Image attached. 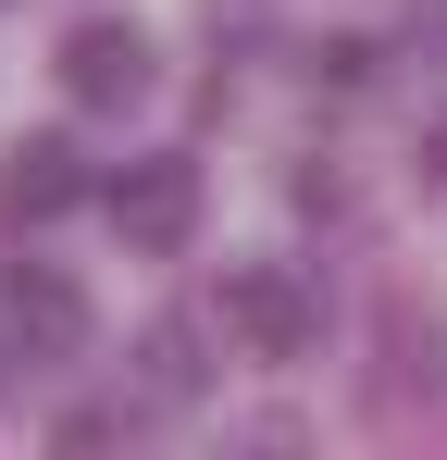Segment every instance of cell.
I'll return each instance as SVG.
<instances>
[{"instance_id": "obj_2", "label": "cell", "mask_w": 447, "mask_h": 460, "mask_svg": "<svg viewBox=\"0 0 447 460\" xmlns=\"http://www.w3.org/2000/svg\"><path fill=\"white\" fill-rule=\"evenodd\" d=\"M112 236L149 249V261H162V249H187V236H199V162H187V150L125 162V174H112Z\"/></svg>"}, {"instance_id": "obj_6", "label": "cell", "mask_w": 447, "mask_h": 460, "mask_svg": "<svg viewBox=\"0 0 447 460\" xmlns=\"http://www.w3.org/2000/svg\"><path fill=\"white\" fill-rule=\"evenodd\" d=\"M137 385L162 398V411H187V398L212 385V361H199V323H149V336H137Z\"/></svg>"}, {"instance_id": "obj_9", "label": "cell", "mask_w": 447, "mask_h": 460, "mask_svg": "<svg viewBox=\"0 0 447 460\" xmlns=\"http://www.w3.org/2000/svg\"><path fill=\"white\" fill-rule=\"evenodd\" d=\"M410 38H423V50H447V0H410Z\"/></svg>"}, {"instance_id": "obj_3", "label": "cell", "mask_w": 447, "mask_h": 460, "mask_svg": "<svg viewBox=\"0 0 447 460\" xmlns=\"http://www.w3.org/2000/svg\"><path fill=\"white\" fill-rule=\"evenodd\" d=\"M0 323H13L25 361H74V349H87V287L50 274V261H13V274H0Z\"/></svg>"}, {"instance_id": "obj_8", "label": "cell", "mask_w": 447, "mask_h": 460, "mask_svg": "<svg viewBox=\"0 0 447 460\" xmlns=\"http://www.w3.org/2000/svg\"><path fill=\"white\" fill-rule=\"evenodd\" d=\"M50 436H63V448H112V436H125V411H63Z\"/></svg>"}, {"instance_id": "obj_1", "label": "cell", "mask_w": 447, "mask_h": 460, "mask_svg": "<svg viewBox=\"0 0 447 460\" xmlns=\"http://www.w3.org/2000/svg\"><path fill=\"white\" fill-rule=\"evenodd\" d=\"M212 311H224V336H236L249 361H298V349L323 336V299L298 287L286 261H224V287H212Z\"/></svg>"}, {"instance_id": "obj_7", "label": "cell", "mask_w": 447, "mask_h": 460, "mask_svg": "<svg viewBox=\"0 0 447 460\" xmlns=\"http://www.w3.org/2000/svg\"><path fill=\"white\" fill-rule=\"evenodd\" d=\"M372 75H385L372 38H323V50H311V87H372Z\"/></svg>"}, {"instance_id": "obj_5", "label": "cell", "mask_w": 447, "mask_h": 460, "mask_svg": "<svg viewBox=\"0 0 447 460\" xmlns=\"http://www.w3.org/2000/svg\"><path fill=\"white\" fill-rule=\"evenodd\" d=\"M87 199V150L74 137H25V150L0 162V225H50Z\"/></svg>"}, {"instance_id": "obj_4", "label": "cell", "mask_w": 447, "mask_h": 460, "mask_svg": "<svg viewBox=\"0 0 447 460\" xmlns=\"http://www.w3.org/2000/svg\"><path fill=\"white\" fill-rule=\"evenodd\" d=\"M63 87L87 100V112H125V100H149V38L137 25H112V13H87L63 38Z\"/></svg>"}]
</instances>
